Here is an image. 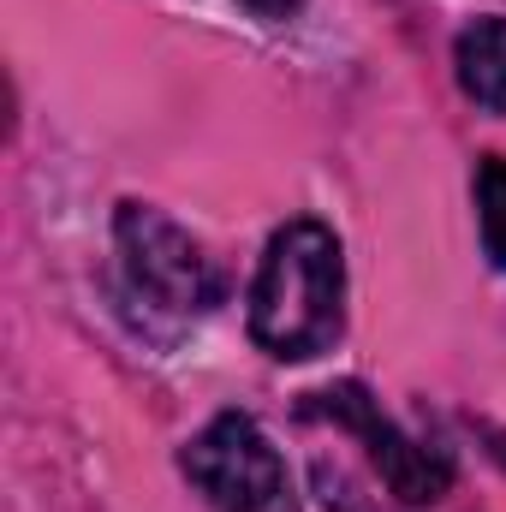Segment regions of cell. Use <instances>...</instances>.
Segmentation results:
<instances>
[{
    "mask_svg": "<svg viewBox=\"0 0 506 512\" xmlns=\"http://www.w3.org/2000/svg\"><path fill=\"white\" fill-rule=\"evenodd\" d=\"M179 465L215 512H268L280 495V453L245 411H221Z\"/></svg>",
    "mask_w": 506,
    "mask_h": 512,
    "instance_id": "3957f363",
    "label": "cell"
},
{
    "mask_svg": "<svg viewBox=\"0 0 506 512\" xmlns=\"http://www.w3.org/2000/svg\"><path fill=\"white\" fill-rule=\"evenodd\" d=\"M346 322V256L322 221H286L256 268L251 286V340L280 358H316L340 340Z\"/></svg>",
    "mask_w": 506,
    "mask_h": 512,
    "instance_id": "6da1fadb",
    "label": "cell"
},
{
    "mask_svg": "<svg viewBox=\"0 0 506 512\" xmlns=\"http://www.w3.org/2000/svg\"><path fill=\"white\" fill-rule=\"evenodd\" d=\"M477 221H483V251L506 274V155L477 161Z\"/></svg>",
    "mask_w": 506,
    "mask_h": 512,
    "instance_id": "8992f818",
    "label": "cell"
},
{
    "mask_svg": "<svg viewBox=\"0 0 506 512\" xmlns=\"http://www.w3.org/2000/svg\"><path fill=\"white\" fill-rule=\"evenodd\" d=\"M245 6H251L256 18H286V12H292L298 0H245Z\"/></svg>",
    "mask_w": 506,
    "mask_h": 512,
    "instance_id": "52a82bcc",
    "label": "cell"
},
{
    "mask_svg": "<svg viewBox=\"0 0 506 512\" xmlns=\"http://www.w3.org/2000/svg\"><path fill=\"white\" fill-rule=\"evenodd\" d=\"M114 239H120V262H126L131 292H143L149 304H161L173 316H203V310L221 304V274H215L209 251L179 221H167L161 209L120 203Z\"/></svg>",
    "mask_w": 506,
    "mask_h": 512,
    "instance_id": "7a4b0ae2",
    "label": "cell"
},
{
    "mask_svg": "<svg viewBox=\"0 0 506 512\" xmlns=\"http://www.w3.org/2000/svg\"><path fill=\"white\" fill-rule=\"evenodd\" d=\"M310 411H322V417H334V423H346V429H358V435L370 441V459L381 465V483H387L405 507L441 501V495L453 489V459H447L441 447L405 435V429H399V423H393V417H387L358 382L322 387V393L310 399Z\"/></svg>",
    "mask_w": 506,
    "mask_h": 512,
    "instance_id": "277c9868",
    "label": "cell"
},
{
    "mask_svg": "<svg viewBox=\"0 0 506 512\" xmlns=\"http://www.w3.org/2000/svg\"><path fill=\"white\" fill-rule=\"evenodd\" d=\"M453 66H459V90L477 108L506 114V18L465 24L459 42H453Z\"/></svg>",
    "mask_w": 506,
    "mask_h": 512,
    "instance_id": "5b68a950",
    "label": "cell"
}]
</instances>
